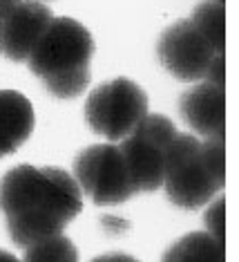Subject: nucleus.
Wrapping results in <instances>:
<instances>
[{
  "label": "nucleus",
  "instance_id": "f8f14e48",
  "mask_svg": "<svg viewBox=\"0 0 239 262\" xmlns=\"http://www.w3.org/2000/svg\"><path fill=\"white\" fill-rule=\"evenodd\" d=\"M161 262H226V244L206 231H195L179 237Z\"/></svg>",
  "mask_w": 239,
  "mask_h": 262
},
{
  "label": "nucleus",
  "instance_id": "aec40b11",
  "mask_svg": "<svg viewBox=\"0 0 239 262\" xmlns=\"http://www.w3.org/2000/svg\"><path fill=\"white\" fill-rule=\"evenodd\" d=\"M22 0H0V25L9 18L11 14L16 11V7L20 5Z\"/></svg>",
  "mask_w": 239,
  "mask_h": 262
},
{
  "label": "nucleus",
  "instance_id": "9b49d317",
  "mask_svg": "<svg viewBox=\"0 0 239 262\" xmlns=\"http://www.w3.org/2000/svg\"><path fill=\"white\" fill-rule=\"evenodd\" d=\"M67 222L54 213L52 208H27V211L7 215V231L11 235L14 244L22 249H29L32 244H38L47 237L61 235L65 231Z\"/></svg>",
  "mask_w": 239,
  "mask_h": 262
},
{
  "label": "nucleus",
  "instance_id": "6ab92c4d",
  "mask_svg": "<svg viewBox=\"0 0 239 262\" xmlns=\"http://www.w3.org/2000/svg\"><path fill=\"white\" fill-rule=\"evenodd\" d=\"M201 81H208L212 85H219L224 88L226 85V56L224 54H214L210 65L206 68V74Z\"/></svg>",
  "mask_w": 239,
  "mask_h": 262
},
{
  "label": "nucleus",
  "instance_id": "4468645a",
  "mask_svg": "<svg viewBox=\"0 0 239 262\" xmlns=\"http://www.w3.org/2000/svg\"><path fill=\"white\" fill-rule=\"evenodd\" d=\"M22 262H79V249L61 233L25 249Z\"/></svg>",
  "mask_w": 239,
  "mask_h": 262
},
{
  "label": "nucleus",
  "instance_id": "1a4fd4ad",
  "mask_svg": "<svg viewBox=\"0 0 239 262\" xmlns=\"http://www.w3.org/2000/svg\"><path fill=\"white\" fill-rule=\"evenodd\" d=\"M125 166H128L130 180L134 193H154L163 186V152L159 146L141 139L136 135H128L118 141Z\"/></svg>",
  "mask_w": 239,
  "mask_h": 262
},
{
  "label": "nucleus",
  "instance_id": "f03ea898",
  "mask_svg": "<svg viewBox=\"0 0 239 262\" xmlns=\"http://www.w3.org/2000/svg\"><path fill=\"white\" fill-rule=\"evenodd\" d=\"M199 146L195 135H177L163 152V190L172 204L188 211L206 206L224 190L206 170Z\"/></svg>",
  "mask_w": 239,
  "mask_h": 262
},
{
  "label": "nucleus",
  "instance_id": "393cba45",
  "mask_svg": "<svg viewBox=\"0 0 239 262\" xmlns=\"http://www.w3.org/2000/svg\"><path fill=\"white\" fill-rule=\"evenodd\" d=\"M38 3H40V0H38Z\"/></svg>",
  "mask_w": 239,
  "mask_h": 262
},
{
  "label": "nucleus",
  "instance_id": "20e7f679",
  "mask_svg": "<svg viewBox=\"0 0 239 262\" xmlns=\"http://www.w3.org/2000/svg\"><path fill=\"white\" fill-rule=\"evenodd\" d=\"M94 56V38L85 25L67 16H54L50 27L27 58L29 70L36 76L63 74L89 65Z\"/></svg>",
  "mask_w": 239,
  "mask_h": 262
},
{
  "label": "nucleus",
  "instance_id": "dca6fc26",
  "mask_svg": "<svg viewBox=\"0 0 239 262\" xmlns=\"http://www.w3.org/2000/svg\"><path fill=\"white\" fill-rule=\"evenodd\" d=\"M130 135H136V137H141V139H148L150 144L159 146L161 150H165V148L170 146V141L175 139L179 133H177L175 123H172L168 117L150 115V112H148V115L136 123V128Z\"/></svg>",
  "mask_w": 239,
  "mask_h": 262
},
{
  "label": "nucleus",
  "instance_id": "412c9836",
  "mask_svg": "<svg viewBox=\"0 0 239 262\" xmlns=\"http://www.w3.org/2000/svg\"><path fill=\"white\" fill-rule=\"evenodd\" d=\"M92 262H139L136 258L128 253H105V255H99V258H94Z\"/></svg>",
  "mask_w": 239,
  "mask_h": 262
},
{
  "label": "nucleus",
  "instance_id": "39448f33",
  "mask_svg": "<svg viewBox=\"0 0 239 262\" xmlns=\"http://www.w3.org/2000/svg\"><path fill=\"white\" fill-rule=\"evenodd\" d=\"M81 193L94 204H123L134 195L128 166L116 144H97L85 148L71 168Z\"/></svg>",
  "mask_w": 239,
  "mask_h": 262
},
{
  "label": "nucleus",
  "instance_id": "2eb2a0df",
  "mask_svg": "<svg viewBox=\"0 0 239 262\" xmlns=\"http://www.w3.org/2000/svg\"><path fill=\"white\" fill-rule=\"evenodd\" d=\"M89 79H92V70H89V65H85V68H76V70H69V72H63V74L43 76V83L54 97L74 99V97H81V94L87 90Z\"/></svg>",
  "mask_w": 239,
  "mask_h": 262
},
{
  "label": "nucleus",
  "instance_id": "5701e85b",
  "mask_svg": "<svg viewBox=\"0 0 239 262\" xmlns=\"http://www.w3.org/2000/svg\"><path fill=\"white\" fill-rule=\"evenodd\" d=\"M212 3H217V5H226V0H212Z\"/></svg>",
  "mask_w": 239,
  "mask_h": 262
},
{
  "label": "nucleus",
  "instance_id": "7ed1b4c3",
  "mask_svg": "<svg viewBox=\"0 0 239 262\" xmlns=\"http://www.w3.org/2000/svg\"><path fill=\"white\" fill-rule=\"evenodd\" d=\"M148 115V94L130 79H114L89 92L85 121L97 135L118 144Z\"/></svg>",
  "mask_w": 239,
  "mask_h": 262
},
{
  "label": "nucleus",
  "instance_id": "0eeeda50",
  "mask_svg": "<svg viewBox=\"0 0 239 262\" xmlns=\"http://www.w3.org/2000/svg\"><path fill=\"white\" fill-rule=\"evenodd\" d=\"M54 14L38 0H22L16 11L0 25L3 54L14 63H22L32 56L34 47L50 27Z\"/></svg>",
  "mask_w": 239,
  "mask_h": 262
},
{
  "label": "nucleus",
  "instance_id": "6e6552de",
  "mask_svg": "<svg viewBox=\"0 0 239 262\" xmlns=\"http://www.w3.org/2000/svg\"><path fill=\"white\" fill-rule=\"evenodd\" d=\"M183 121L201 137H226V90L208 81L195 83L179 101Z\"/></svg>",
  "mask_w": 239,
  "mask_h": 262
},
{
  "label": "nucleus",
  "instance_id": "f3484780",
  "mask_svg": "<svg viewBox=\"0 0 239 262\" xmlns=\"http://www.w3.org/2000/svg\"><path fill=\"white\" fill-rule=\"evenodd\" d=\"M199 157L217 186H226V137H206L199 146Z\"/></svg>",
  "mask_w": 239,
  "mask_h": 262
},
{
  "label": "nucleus",
  "instance_id": "9d476101",
  "mask_svg": "<svg viewBox=\"0 0 239 262\" xmlns=\"http://www.w3.org/2000/svg\"><path fill=\"white\" fill-rule=\"evenodd\" d=\"M34 105L25 94L0 90V157L16 152L34 133Z\"/></svg>",
  "mask_w": 239,
  "mask_h": 262
},
{
  "label": "nucleus",
  "instance_id": "ddd939ff",
  "mask_svg": "<svg viewBox=\"0 0 239 262\" xmlns=\"http://www.w3.org/2000/svg\"><path fill=\"white\" fill-rule=\"evenodd\" d=\"M190 23L195 29L206 38V43L212 47L214 54L226 52V5L217 3H201L193 11Z\"/></svg>",
  "mask_w": 239,
  "mask_h": 262
},
{
  "label": "nucleus",
  "instance_id": "b1692460",
  "mask_svg": "<svg viewBox=\"0 0 239 262\" xmlns=\"http://www.w3.org/2000/svg\"><path fill=\"white\" fill-rule=\"evenodd\" d=\"M0 52H3V47H0Z\"/></svg>",
  "mask_w": 239,
  "mask_h": 262
},
{
  "label": "nucleus",
  "instance_id": "423d86ee",
  "mask_svg": "<svg viewBox=\"0 0 239 262\" xmlns=\"http://www.w3.org/2000/svg\"><path fill=\"white\" fill-rule=\"evenodd\" d=\"M214 56L212 47L190 20L170 25L159 38V58L165 70L179 81L199 83Z\"/></svg>",
  "mask_w": 239,
  "mask_h": 262
},
{
  "label": "nucleus",
  "instance_id": "4be33fe9",
  "mask_svg": "<svg viewBox=\"0 0 239 262\" xmlns=\"http://www.w3.org/2000/svg\"><path fill=\"white\" fill-rule=\"evenodd\" d=\"M0 262H22V260H18L16 255L9 251H0Z\"/></svg>",
  "mask_w": 239,
  "mask_h": 262
},
{
  "label": "nucleus",
  "instance_id": "f257e3e1",
  "mask_svg": "<svg viewBox=\"0 0 239 262\" xmlns=\"http://www.w3.org/2000/svg\"><path fill=\"white\" fill-rule=\"evenodd\" d=\"M38 206L52 208L69 224L83 208V193L74 175L54 166L36 168L29 164L5 172L0 180V211L14 215Z\"/></svg>",
  "mask_w": 239,
  "mask_h": 262
},
{
  "label": "nucleus",
  "instance_id": "a211bd4d",
  "mask_svg": "<svg viewBox=\"0 0 239 262\" xmlns=\"http://www.w3.org/2000/svg\"><path fill=\"white\" fill-rule=\"evenodd\" d=\"M206 213H204V224H206V233H210L214 240L226 244V198L219 195L217 200L208 202Z\"/></svg>",
  "mask_w": 239,
  "mask_h": 262
}]
</instances>
